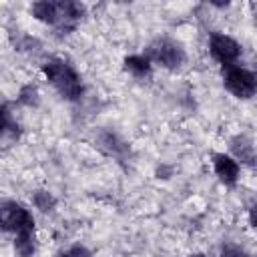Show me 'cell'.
Wrapping results in <instances>:
<instances>
[{
	"instance_id": "cell-1",
	"label": "cell",
	"mask_w": 257,
	"mask_h": 257,
	"mask_svg": "<svg viewBox=\"0 0 257 257\" xmlns=\"http://www.w3.org/2000/svg\"><path fill=\"white\" fill-rule=\"evenodd\" d=\"M44 78L48 80V84L64 98V100H80L84 94V82L80 78V74L76 72V68L58 56H50L42 62L40 66Z\"/></svg>"
},
{
	"instance_id": "cell-2",
	"label": "cell",
	"mask_w": 257,
	"mask_h": 257,
	"mask_svg": "<svg viewBox=\"0 0 257 257\" xmlns=\"http://www.w3.org/2000/svg\"><path fill=\"white\" fill-rule=\"evenodd\" d=\"M145 54L149 56V60L153 64H159V66H163L167 70H175L187 60V52H185L183 44L173 40V38H167V36L155 38L147 46Z\"/></svg>"
},
{
	"instance_id": "cell-3",
	"label": "cell",
	"mask_w": 257,
	"mask_h": 257,
	"mask_svg": "<svg viewBox=\"0 0 257 257\" xmlns=\"http://www.w3.org/2000/svg\"><path fill=\"white\" fill-rule=\"evenodd\" d=\"M223 86L239 100H249L257 94V74L245 66L233 64L223 68Z\"/></svg>"
},
{
	"instance_id": "cell-4",
	"label": "cell",
	"mask_w": 257,
	"mask_h": 257,
	"mask_svg": "<svg viewBox=\"0 0 257 257\" xmlns=\"http://www.w3.org/2000/svg\"><path fill=\"white\" fill-rule=\"evenodd\" d=\"M0 225L6 233H34V215L22 203L4 201L0 207Z\"/></svg>"
},
{
	"instance_id": "cell-5",
	"label": "cell",
	"mask_w": 257,
	"mask_h": 257,
	"mask_svg": "<svg viewBox=\"0 0 257 257\" xmlns=\"http://www.w3.org/2000/svg\"><path fill=\"white\" fill-rule=\"evenodd\" d=\"M209 52L225 68V66L237 64L243 48H241V44L233 36L223 34V32H213L211 38H209Z\"/></svg>"
},
{
	"instance_id": "cell-6",
	"label": "cell",
	"mask_w": 257,
	"mask_h": 257,
	"mask_svg": "<svg viewBox=\"0 0 257 257\" xmlns=\"http://www.w3.org/2000/svg\"><path fill=\"white\" fill-rule=\"evenodd\" d=\"M213 171L221 183L235 185L239 181V175H241V165L235 157H231L227 153H215L213 155Z\"/></svg>"
},
{
	"instance_id": "cell-7",
	"label": "cell",
	"mask_w": 257,
	"mask_h": 257,
	"mask_svg": "<svg viewBox=\"0 0 257 257\" xmlns=\"http://www.w3.org/2000/svg\"><path fill=\"white\" fill-rule=\"evenodd\" d=\"M231 157L239 161V165H257V147L247 135H235L229 143Z\"/></svg>"
},
{
	"instance_id": "cell-8",
	"label": "cell",
	"mask_w": 257,
	"mask_h": 257,
	"mask_svg": "<svg viewBox=\"0 0 257 257\" xmlns=\"http://www.w3.org/2000/svg\"><path fill=\"white\" fill-rule=\"evenodd\" d=\"M96 145L98 149H102L106 155H112V157H124L131 149H128V143L114 131L110 128H102L98 131L96 135Z\"/></svg>"
},
{
	"instance_id": "cell-9",
	"label": "cell",
	"mask_w": 257,
	"mask_h": 257,
	"mask_svg": "<svg viewBox=\"0 0 257 257\" xmlns=\"http://www.w3.org/2000/svg\"><path fill=\"white\" fill-rule=\"evenodd\" d=\"M30 14L44 24H50L56 28L58 24V16H60V2H52V0H38L30 6Z\"/></svg>"
},
{
	"instance_id": "cell-10",
	"label": "cell",
	"mask_w": 257,
	"mask_h": 257,
	"mask_svg": "<svg viewBox=\"0 0 257 257\" xmlns=\"http://www.w3.org/2000/svg\"><path fill=\"white\" fill-rule=\"evenodd\" d=\"M122 68L135 78H147L153 72V62L147 54H128L122 60Z\"/></svg>"
},
{
	"instance_id": "cell-11",
	"label": "cell",
	"mask_w": 257,
	"mask_h": 257,
	"mask_svg": "<svg viewBox=\"0 0 257 257\" xmlns=\"http://www.w3.org/2000/svg\"><path fill=\"white\" fill-rule=\"evenodd\" d=\"M12 247H14V253L18 257H32L34 251H36V237H34V233H18V235H14Z\"/></svg>"
},
{
	"instance_id": "cell-12",
	"label": "cell",
	"mask_w": 257,
	"mask_h": 257,
	"mask_svg": "<svg viewBox=\"0 0 257 257\" xmlns=\"http://www.w3.org/2000/svg\"><path fill=\"white\" fill-rule=\"evenodd\" d=\"M30 201H32L34 209H38L40 213H52L56 209V197L46 189H36L30 195Z\"/></svg>"
},
{
	"instance_id": "cell-13",
	"label": "cell",
	"mask_w": 257,
	"mask_h": 257,
	"mask_svg": "<svg viewBox=\"0 0 257 257\" xmlns=\"http://www.w3.org/2000/svg\"><path fill=\"white\" fill-rule=\"evenodd\" d=\"M16 100H18V104H22V106H26V108H36L38 102H40V92H38L36 84H32V82L22 84V86L18 88Z\"/></svg>"
},
{
	"instance_id": "cell-14",
	"label": "cell",
	"mask_w": 257,
	"mask_h": 257,
	"mask_svg": "<svg viewBox=\"0 0 257 257\" xmlns=\"http://www.w3.org/2000/svg\"><path fill=\"white\" fill-rule=\"evenodd\" d=\"M18 135H20V124H18L16 118L12 116L8 102H4V104H2V137L18 139Z\"/></svg>"
},
{
	"instance_id": "cell-15",
	"label": "cell",
	"mask_w": 257,
	"mask_h": 257,
	"mask_svg": "<svg viewBox=\"0 0 257 257\" xmlns=\"http://www.w3.org/2000/svg\"><path fill=\"white\" fill-rule=\"evenodd\" d=\"M221 257H253V255L235 243H225L221 247Z\"/></svg>"
},
{
	"instance_id": "cell-16",
	"label": "cell",
	"mask_w": 257,
	"mask_h": 257,
	"mask_svg": "<svg viewBox=\"0 0 257 257\" xmlns=\"http://www.w3.org/2000/svg\"><path fill=\"white\" fill-rule=\"evenodd\" d=\"M68 251H70L72 257H92V253H90L84 245H72Z\"/></svg>"
},
{
	"instance_id": "cell-17",
	"label": "cell",
	"mask_w": 257,
	"mask_h": 257,
	"mask_svg": "<svg viewBox=\"0 0 257 257\" xmlns=\"http://www.w3.org/2000/svg\"><path fill=\"white\" fill-rule=\"evenodd\" d=\"M249 225L253 227V231H257V207L249 211Z\"/></svg>"
},
{
	"instance_id": "cell-18",
	"label": "cell",
	"mask_w": 257,
	"mask_h": 257,
	"mask_svg": "<svg viewBox=\"0 0 257 257\" xmlns=\"http://www.w3.org/2000/svg\"><path fill=\"white\" fill-rule=\"evenodd\" d=\"M56 257H72V255H70V251L66 249V251H60V253H58Z\"/></svg>"
},
{
	"instance_id": "cell-19",
	"label": "cell",
	"mask_w": 257,
	"mask_h": 257,
	"mask_svg": "<svg viewBox=\"0 0 257 257\" xmlns=\"http://www.w3.org/2000/svg\"><path fill=\"white\" fill-rule=\"evenodd\" d=\"M189 257H209V255H205V253H193V255H189Z\"/></svg>"
}]
</instances>
